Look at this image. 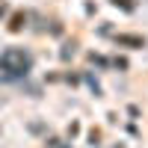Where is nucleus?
<instances>
[{"instance_id": "nucleus-1", "label": "nucleus", "mask_w": 148, "mask_h": 148, "mask_svg": "<svg viewBox=\"0 0 148 148\" xmlns=\"http://www.w3.org/2000/svg\"><path fill=\"white\" fill-rule=\"evenodd\" d=\"M30 65H33V59L24 53V51L9 47V51L0 56V77H3V80H9V77H21V74L30 71Z\"/></svg>"}, {"instance_id": "nucleus-2", "label": "nucleus", "mask_w": 148, "mask_h": 148, "mask_svg": "<svg viewBox=\"0 0 148 148\" xmlns=\"http://www.w3.org/2000/svg\"><path fill=\"white\" fill-rule=\"evenodd\" d=\"M119 45H136V47H142L145 42L139 39V36H119Z\"/></svg>"}, {"instance_id": "nucleus-3", "label": "nucleus", "mask_w": 148, "mask_h": 148, "mask_svg": "<svg viewBox=\"0 0 148 148\" xmlns=\"http://www.w3.org/2000/svg\"><path fill=\"white\" fill-rule=\"evenodd\" d=\"M21 21H24V15H15V18H12V24H9V30H21V27H24Z\"/></svg>"}, {"instance_id": "nucleus-4", "label": "nucleus", "mask_w": 148, "mask_h": 148, "mask_svg": "<svg viewBox=\"0 0 148 148\" xmlns=\"http://www.w3.org/2000/svg\"><path fill=\"white\" fill-rule=\"evenodd\" d=\"M113 3H116V6H121V9H127V12L133 9V3H130V0H113Z\"/></svg>"}]
</instances>
